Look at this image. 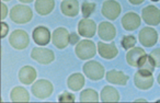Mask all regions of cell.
Masks as SVG:
<instances>
[{
	"label": "cell",
	"instance_id": "19",
	"mask_svg": "<svg viewBox=\"0 0 160 103\" xmlns=\"http://www.w3.org/2000/svg\"><path fill=\"white\" fill-rule=\"evenodd\" d=\"M146 54V52L140 47H134L133 49L128 52L126 54V61L128 63V65L133 66V67H138L139 61L142 59V57Z\"/></svg>",
	"mask_w": 160,
	"mask_h": 103
},
{
	"label": "cell",
	"instance_id": "35",
	"mask_svg": "<svg viewBox=\"0 0 160 103\" xmlns=\"http://www.w3.org/2000/svg\"><path fill=\"white\" fill-rule=\"evenodd\" d=\"M21 2H23V3H30V2H32L33 0H20Z\"/></svg>",
	"mask_w": 160,
	"mask_h": 103
},
{
	"label": "cell",
	"instance_id": "18",
	"mask_svg": "<svg viewBox=\"0 0 160 103\" xmlns=\"http://www.w3.org/2000/svg\"><path fill=\"white\" fill-rule=\"evenodd\" d=\"M36 70L32 66H24L19 71V80L24 85H30L36 79Z\"/></svg>",
	"mask_w": 160,
	"mask_h": 103
},
{
	"label": "cell",
	"instance_id": "6",
	"mask_svg": "<svg viewBox=\"0 0 160 103\" xmlns=\"http://www.w3.org/2000/svg\"><path fill=\"white\" fill-rule=\"evenodd\" d=\"M135 86L140 90H148L153 85L152 72L145 71V70H138L134 77Z\"/></svg>",
	"mask_w": 160,
	"mask_h": 103
},
{
	"label": "cell",
	"instance_id": "37",
	"mask_svg": "<svg viewBox=\"0 0 160 103\" xmlns=\"http://www.w3.org/2000/svg\"><path fill=\"white\" fill-rule=\"evenodd\" d=\"M151 1H159V0H151Z\"/></svg>",
	"mask_w": 160,
	"mask_h": 103
},
{
	"label": "cell",
	"instance_id": "21",
	"mask_svg": "<svg viewBox=\"0 0 160 103\" xmlns=\"http://www.w3.org/2000/svg\"><path fill=\"white\" fill-rule=\"evenodd\" d=\"M35 10L41 16H46L51 13L55 8V1L54 0H36L35 1Z\"/></svg>",
	"mask_w": 160,
	"mask_h": 103
},
{
	"label": "cell",
	"instance_id": "38",
	"mask_svg": "<svg viewBox=\"0 0 160 103\" xmlns=\"http://www.w3.org/2000/svg\"><path fill=\"white\" fill-rule=\"evenodd\" d=\"M2 1H9V0H2Z\"/></svg>",
	"mask_w": 160,
	"mask_h": 103
},
{
	"label": "cell",
	"instance_id": "16",
	"mask_svg": "<svg viewBox=\"0 0 160 103\" xmlns=\"http://www.w3.org/2000/svg\"><path fill=\"white\" fill-rule=\"evenodd\" d=\"M98 33L102 40L112 41L116 35V30L113 24L109 22H101L98 27Z\"/></svg>",
	"mask_w": 160,
	"mask_h": 103
},
{
	"label": "cell",
	"instance_id": "20",
	"mask_svg": "<svg viewBox=\"0 0 160 103\" xmlns=\"http://www.w3.org/2000/svg\"><path fill=\"white\" fill-rule=\"evenodd\" d=\"M107 80L114 85L125 86L128 81V76L125 75L124 72L118 71V70H110L107 74Z\"/></svg>",
	"mask_w": 160,
	"mask_h": 103
},
{
	"label": "cell",
	"instance_id": "13",
	"mask_svg": "<svg viewBox=\"0 0 160 103\" xmlns=\"http://www.w3.org/2000/svg\"><path fill=\"white\" fill-rule=\"evenodd\" d=\"M32 36H33L34 42L38 45H41V46H44V45H47L51 41V33H49V30L45 27H38L33 30V33H32Z\"/></svg>",
	"mask_w": 160,
	"mask_h": 103
},
{
	"label": "cell",
	"instance_id": "36",
	"mask_svg": "<svg viewBox=\"0 0 160 103\" xmlns=\"http://www.w3.org/2000/svg\"><path fill=\"white\" fill-rule=\"evenodd\" d=\"M158 82H159V85H160V74H159V76H158Z\"/></svg>",
	"mask_w": 160,
	"mask_h": 103
},
{
	"label": "cell",
	"instance_id": "24",
	"mask_svg": "<svg viewBox=\"0 0 160 103\" xmlns=\"http://www.w3.org/2000/svg\"><path fill=\"white\" fill-rule=\"evenodd\" d=\"M10 99L13 102H29L30 94L27 89L22 87H16L10 93Z\"/></svg>",
	"mask_w": 160,
	"mask_h": 103
},
{
	"label": "cell",
	"instance_id": "9",
	"mask_svg": "<svg viewBox=\"0 0 160 103\" xmlns=\"http://www.w3.org/2000/svg\"><path fill=\"white\" fill-rule=\"evenodd\" d=\"M142 18L148 25H158L160 23V10L155 6H147L142 9Z\"/></svg>",
	"mask_w": 160,
	"mask_h": 103
},
{
	"label": "cell",
	"instance_id": "34",
	"mask_svg": "<svg viewBox=\"0 0 160 103\" xmlns=\"http://www.w3.org/2000/svg\"><path fill=\"white\" fill-rule=\"evenodd\" d=\"M128 1L132 3V5H140V3L144 2L145 0H128Z\"/></svg>",
	"mask_w": 160,
	"mask_h": 103
},
{
	"label": "cell",
	"instance_id": "32",
	"mask_svg": "<svg viewBox=\"0 0 160 103\" xmlns=\"http://www.w3.org/2000/svg\"><path fill=\"white\" fill-rule=\"evenodd\" d=\"M7 13H8V9H7V6L5 3L1 2V21L7 17Z\"/></svg>",
	"mask_w": 160,
	"mask_h": 103
},
{
	"label": "cell",
	"instance_id": "15",
	"mask_svg": "<svg viewBox=\"0 0 160 103\" xmlns=\"http://www.w3.org/2000/svg\"><path fill=\"white\" fill-rule=\"evenodd\" d=\"M122 25L127 31H134L140 25V17L135 12H127L122 18Z\"/></svg>",
	"mask_w": 160,
	"mask_h": 103
},
{
	"label": "cell",
	"instance_id": "26",
	"mask_svg": "<svg viewBox=\"0 0 160 103\" xmlns=\"http://www.w3.org/2000/svg\"><path fill=\"white\" fill-rule=\"evenodd\" d=\"M80 101L81 102H98L99 96L98 92L93 89H86L80 94Z\"/></svg>",
	"mask_w": 160,
	"mask_h": 103
},
{
	"label": "cell",
	"instance_id": "22",
	"mask_svg": "<svg viewBox=\"0 0 160 103\" xmlns=\"http://www.w3.org/2000/svg\"><path fill=\"white\" fill-rule=\"evenodd\" d=\"M101 100L103 102H118L120 100V93L115 88L105 86L101 91Z\"/></svg>",
	"mask_w": 160,
	"mask_h": 103
},
{
	"label": "cell",
	"instance_id": "12",
	"mask_svg": "<svg viewBox=\"0 0 160 103\" xmlns=\"http://www.w3.org/2000/svg\"><path fill=\"white\" fill-rule=\"evenodd\" d=\"M97 31V25L93 20L85 18L78 23V32L81 36L85 37H92Z\"/></svg>",
	"mask_w": 160,
	"mask_h": 103
},
{
	"label": "cell",
	"instance_id": "28",
	"mask_svg": "<svg viewBox=\"0 0 160 103\" xmlns=\"http://www.w3.org/2000/svg\"><path fill=\"white\" fill-rule=\"evenodd\" d=\"M121 44H122L123 48L129 49V48H132V47H134V45L136 44V38L134 37L133 35H126L122 38Z\"/></svg>",
	"mask_w": 160,
	"mask_h": 103
},
{
	"label": "cell",
	"instance_id": "5",
	"mask_svg": "<svg viewBox=\"0 0 160 103\" xmlns=\"http://www.w3.org/2000/svg\"><path fill=\"white\" fill-rule=\"evenodd\" d=\"M32 93L38 99H46L53 93V85L45 79L38 80L32 86Z\"/></svg>",
	"mask_w": 160,
	"mask_h": 103
},
{
	"label": "cell",
	"instance_id": "17",
	"mask_svg": "<svg viewBox=\"0 0 160 103\" xmlns=\"http://www.w3.org/2000/svg\"><path fill=\"white\" fill-rule=\"evenodd\" d=\"M62 14L67 17H76L79 13V2L77 0H64L60 5Z\"/></svg>",
	"mask_w": 160,
	"mask_h": 103
},
{
	"label": "cell",
	"instance_id": "14",
	"mask_svg": "<svg viewBox=\"0 0 160 103\" xmlns=\"http://www.w3.org/2000/svg\"><path fill=\"white\" fill-rule=\"evenodd\" d=\"M98 51H99L100 56L105 59H112V58H114V57L118 56V47L115 46L114 43L107 44V43L99 42L98 43Z\"/></svg>",
	"mask_w": 160,
	"mask_h": 103
},
{
	"label": "cell",
	"instance_id": "29",
	"mask_svg": "<svg viewBox=\"0 0 160 103\" xmlns=\"http://www.w3.org/2000/svg\"><path fill=\"white\" fill-rule=\"evenodd\" d=\"M58 101L59 102H73L75 101V96L69 92H64V93L58 96Z\"/></svg>",
	"mask_w": 160,
	"mask_h": 103
},
{
	"label": "cell",
	"instance_id": "8",
	"mask_svg": "<svg viewBox=\"0 0 160 103\" xmlns=\"http://www.w3.org/2000/svg\"><path fill=\"white\" fill-rule=\"evenodd\" d=\"M52 41H53V44L57 48L62 49L65 47H67L68 44H70L69 43V41H70V34L68 33V31L65 27H58V29H56L53 32Z\"/></svg>",
	"mask_w": 160,
	"mask_h": 103
},
{
	"label": "cell",
	"instance_id": "11",
	"mask_svg": "<svg viewBox=\"0 0 160 103\" xmlns=\"http://www.w3.org/2000/svg\"><path fill=\"white\" fill-rule=\"evenodd\" d=\"M139 42L145 47H151L157 43L158 33L152 27H144L139 32Z\"/></svg>",
	"mask_w": 160,
	"mask_h": 103
},
{
	"label": "cell",
	"instance_id": "4",
	"mask_svg": "<svg viewBox=\"0 0 160 103\" xmlns=\"http://www.w3.org/2000/svg\"><path fill=\"white\" fill-rule=\"evenodd\" d=\"M83 72L91 80H100L104 76V67L96 61H88L83 65Z\"/></svg>",
	"mask_w": 160,
	"mask_h": 103
},
{
	"label": "cell",
	"instance_id": "25",
	"mask_svg": "<svg viewBox=\"0 0 160 103\" xmlns=\"http://www.w3.org/2000/svg\"><path fill=\"white\" fill-rule=\"evenodd\" d=\"M138 68H139L140 70L153 72V69H155V64H153V61H152V58H151L150 55L145 54L144 56L142 57V59L139 61V64H138Z\"/></svg>",
	"mask_w": 160,
	"mask_h": 103
},
{
	"label": "cell",
	"instance_id": "10",
	"mask_svg": "<svg viewBox=\"0 0 160 103\" xmlns=\"http://www.w3.org/2000/svg\"><path fill=\"white\" fill-rule=\"evenodd\" d=\"M121 13V5L115 0H107L102 5V14L109 20H115Z\"/></svg>",
	"mask_w": 160,
	"mask_h": 103
},
{
	"label": "cell",
	"instance_id": "33",
	"mask_svg": "<svg viewBox=\"0 0 160 103\" xmlns=\"http://www.w3.org/2000/svg\"><path fill=\"white\" fill-rule=\"evenodd\" d=\"M79 42V36L77 35V34H75V33H72V34H70V41H69V43L70 44H76V43H78Z\"/></svg>",
	"mask_w": 160,
	"mask_h": 103
},
{
	"label": "cell",
	"instance_id": "1",
	"mask_svg": "<svg viewBox=\"0 0 160 103\" xmlns=\"http://www.w3.org/2000/svg\"><path fill=\"white\" fill-rule=\"evenodd\" d=\"M32 13L31 8L27 7L23 5H17L10 11V18L13 22L18 23V24H24L32 20Z\"/></svg>",
	"mask_w": 160,
	"mask_h": 103
},
{
	"label": "cell",
	"instance_id": "30",
	"mask_svg": "<svg viewBox=\"0 0 160 103\" xmlns=\"http://www.w3.org/2000/svg\"><path fill=\"white\" fill-rule=\"evenodd\" d=\"M150 56L155 64V67H160V48L153 49L150 53Z\"/></svg>",
	"mask_w": 160,
	"mask_h": 103
},
{
	"label": "cell",
	"instance_id": "3",
	"mask_svg": "<svg viewBox=\"0 0 160 103\" xmlns=\"http://www.w3.org/2000/svg\"><path fill=\"white\" fill-rule=\"evenodd\" d=\"M9 43L16 49H24L29 46L30 37L29 34L23 30H16L11 33L9 37Z\"/></svg>",
	"mask_w": 160,
	"mask_h": 103
},
{
	"label": "cell",
	"instance_id": "7",
	"mask_svg": "<svg viewBox=\"0 0 160 103\" xmlns=\"http://www.w3.org/2000/svg\"><path fill=\"white\" fill-rule=\"evenodd\" d=\"M31 57L38 63L44 64V65L51 64L55 59V55H54L53 51L43 48V47H35V48L32 49Z\"/></svg>",
	"mask_w": 160,
	"mask_h": 103
},
{
	"label": "cell",
	"instance_id": "2",
	"mask_svg": "<svg viewBox=\"0 0 160 103\" xmlns=\"http://www.w3.org/2000/svg\"><path fill=\"white\" fill-rule=\"evenodd\" d=\"M97 47L92 41L89 40H82L78 42V44L76 45V55L78 56V58L82 59V61H87L96 55Z\"/></svg>",
	"mask_w": 160,
	"mask_h": 103
},
{
	"label": "cell",
	"instance_id": "31",
	"mask_svg": "<svg viewBox=\"0 0 160 103\" xmlns=\"http://www.w3.org/2000/svg\"><path fill=\"white\" fill-rule=\"evenodd\" d=\"M8 31H9V27L6 22H2L1 21V38H3L6 35L8 34Z\"/></svg>",
	"mask_w": 160,
	"mask_h": 103
},
{
	"label": "cell",
	"instance_id": "23",
	"mask_svg": "<svg viewBox=\"0 0 160 103\" xmlns=\"http://www.w3.org/2000/svg\"><path fill=\"white\" fill-rule=\"evenodd\" d=\"M67 85H68L69 89L72 91H79L85 86V77L79 72L72 74L71 76H69L68 80H67Z\"/></svg>",
	"mask_w": 160,
	"mask_h": 103
},
{
	"label": "cell",
	"instance_id": "27",
	"mask_svg": "<svg viewBox=\"0 0 160 103\" xmlns=\"http://www.w3.org/2000/svg\"><path fill=\"white\" fill-rule=\"evenodd\" d=\"M96 9V3L90 2V1H85L81 6V12L83 14V18H88Z\"/></svg>",
	"mask_w": 160,
	"mask_h": 103
}]
</instances>
